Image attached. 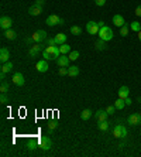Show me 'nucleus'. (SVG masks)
Returning a JSON list of instances; mask_svg holds the SVG:
<instances>
[{
	"instance_id": "nucleus-16",
	"label": "nucleus",
	"mask_w": 141,
	"mask_h": 157,
	"mask_svg": "<svg viewBox=\"0 0 141 157\" xmlns=\"http://www.w3.org/2000/svg\"><path fill=\"white\" fill-rule=\"evenodd\" d=\"M113 24L116 27H122L126 24V21H124V17H123L122 14H114L113 16Z\"/></svg>"
},
{
	"instance_id": "nucleus-26",
	"label": "nucleus",
	"mask_w": 141,
	"mask_h": 157,
	"mask_svg": "<svg viewBox=\"0 0 141 157\" xmlns=\"http://www.w3.org/2000/svg\"><path fill=\"white\" fill-rule=\"evenodd\" d=\"M130 30H133V31H135V33H138L141 30V23H138V21H133L131 24H130Z\"/></svg>"
},
{
	"instance_id": "nucleus-34",
	"label": "nucleus",
	"mask_w": 141,
	"mask_h": 157,
	"mask_svg": "<svg viewBox=\"0 0 141 157\" xmlns=\"http://www.w3.org/2000/svg\"><path fill=\"white\" fill-rule=\"evenodd\" d=\"M27 149L28 150H34V149H37V142H28V144H27Z\"/></svg>"
},
{
	"instance_id": "nucleus-24",
	"label": "nucleus",
	"mask_w": 141,
	"mask_h": 157,
	"mask_svg": "<svg viewBox=\"0 0 141 157\" xmlns=\"http://www.w3.org/2000/svg\"><path fill=\"white\" fill-rule=\"evenodd\" d=\"M10 89V86H9V82H7L6 79H1V85H0V92L1 93H6L7 91Z\"/></svg>"
},
{
	"instance_id": "nucleus-15",
	"label": "nucleus",
	"mask_w": 141,
	"mask_h": 157,
	"mask_svg": "<svg viewBox=\"0 0 141 157\" xmlns=\"http://www.w3.org/2000/svg\"><path fill=\"white\" fill-rule=\"evenodd\" d=\"M45 24H47V26H50V27L58 26V24H59V17L55 16V14H52V16H50L48 19L45 20Z\"/></svg>"
},
{
	"instance_id": "nucleus-48",
	"label": "nucleus",
	"mask_w": 141,
	"mask_h": 157,
	"mask_svg": "<svg viewBox=\"0 0 141 157\" xmlns=\"http://www.w3.org/2000/svg\"><path fill=\"white\" fill-rule=\"evenodd\" d=\"M140 124H141V123H140Z\"/></svg>"
},
{
	"instance_id": "nucleus-32",
	"label": "nucleus",
	"mask_w": 141,
	"mask_h": 157,
	"mask_svg": "<svg viewBox=\"0 0 141 157\" xmlns=\"http://www.w3.org/2000/svg\"><path fill=\"white\" fill-rule=\"evenodd\" d=\"M68 57H69L70 61H76V59L79 58V51H70Z\"/></svg>"
},
{
	"instance_id": "nucleus-47",
	"label": "nucleus",
	"mask_w": 141,
	"mask_h": 157,
	"mask_svg": "<svg viewBox=\"0 0 141 157\" xmlns=\"http://www.w3.org/2000/svg\"><path fill=\"white\" fill-rule=\"evenodd\" d=\"M140 116H141V112H140Z\"/></svg>"
},
{
	"instance_id": "nucleus-33",
	"label": "nucleus",
	"mask_w": 141,
	"mask_h": 157,
	"mask_svg": "<svg viewBox=\"0 0 141 157\" xmlns=\"http://www.w3.org/2000/svg\"><path fill=\"white\" fill-rule=\"evenodd\" d=\"M42 57H44V59H47V61H50V59H54V57H52V55L48 51H47V50H44V51H42Z\"/></svg>"
},
{
	"instance_id": "nucleus-7",
	"label": "nucleus",
	"mask_w": 141,
	"mask_h": 157,
	"mask_svg": "<svg viewBox=\"0 0 141 157\" xmlns=\"http://www.w3.org/2000/svg\"><path fill=\"white\" fill-rule=\"evenodd\" d=\"M127 122L130 126H137V124L141 123V116L138 113H131V115L127 118Z\"/></svg>"
},
{
	"instance_id": "nucleus-25",
	"label": "nucleus",
	"mask_w": 141,
	"mask_h": 157,
	"mask_svg": "<svg viewBox=\"0 0 141 157\" xmlns=\"http://www.w3.org/2000/svg\"><path fill=\"white\" fill-rule=\"evenodd\" d=\"M97 127H99V130H102V132L109 130V122H107V120H103V122H99V124H97Z\"/></svg>"
},
{
	"instance_id": "nucleus-10",
	"label": "nucleus",
	"mask_w": 141,
	"mask_h": 157,
	"mask_svg": "<svg viewBox=\"0 0 141 157\" xmlns=\"http://www.w3.org/2000/svg\"><path fill=\"white\" fill-rule=\"evenodd\" d=\"M48 62H47V59H41V61H38L37 64H35V69L38 72H47L48 71Z\"/></svg>"
},
{
	"instance_id": "nucleus-21",
	"label": "nucleus",
	"mask_w": 141,
	"mask_h": 157,
	"mask_svg": "<svg viewBox=\"0 0 141 157\" xmlns=\"http://www.w3.org/2000/svg\"><path fill=\"white\" fill-rule=\"evenodd\" d=\"M4 37H6L7 40H16L17 38V33H16L14 30H12V28H9V30L4 31Z\"/></svg>"
},
{
	"instance_id": "nucleus-1",
	"label": "nucleus",
	"mask_w": 141,
	"mask_h": 157,
	"mask_svg": "<svg viewBox=\"0 0 141 157\" xmlns=\"http://www.w3.org/2000/svg\"><path fill=\"white\" fill-rule=\"evenodd\" d=\"M113 37H114V34H113V30L110 27L104 26L99 30V38L103 40V41H110Z\"/></svg>"
},
{
	"instance_id": "nucleus-18",
	"label": "nucleus",
	"mask_w": 141,
	"mask_h": 157,
	"mask_svg": "<svg viewBox=\"0 0 141 157\" xmlns=\"http://www.w3.org/2000/svg\"><path fill=\"white\" fill-rule=\"evenodd\" d=\"M54 38H55L57 46H62V44H65V43H66V34H65V33H58Z\"/></svg>"
},
{
	"instance_id": "nucleus-4",
	"label": "nucleus",
	"mask_w": 141,
	"mask_h": 157,
	"mask_svg": "<svg viewBox=\"0 0 141 157\" xmlns=\"http://www.w3.org/2000/svg\"><path fill=\"white\" fill-rule=\"evenodd\" d=\"M12 81H13L14 85H17V86H23L24 84H26L24 75H23L21 72H14V75H13V78H12Z\"/></svg>"
},
{
	"instance_id": "nucleus-19",
	"label": "nucleus",
	"mask_w": 141,
	"mask_h": 157,
	"mask_svg": "<svg viewBox=\"0 0 141 157\" xmlns=\"http://www.w3.org/2000/svg\"><path fill=\"white\" fill-rule=\"evenodd\" d=\"M28 13H30V16H40V14H41V7L37 6V4L34 3V4L28 9Z\"/></svg>"
},
{
	"instance_id": "nucleus-12",
	"label": "nucleus",
	"mask_w": 141,
	"mask_h": 157,
	"mask_svg": "<svg viewBox=\"0 0 141 157\" xmlns=\"http://www.w3.org/2000/svg\"><path fill=\"white\" fill-rule=\"evenodd\" d=\"M9 58H10V51H9V48L3 47V48L0 50V61H1V64L9 62Z\"/></svg>"
},
{
	"instance_id": "nucleus-29",
	"label": "nucleus",
	"mask_w": 141,
	"mask_h": 157,
	"mask_svg": "<svg viewBox=\"0 0 141 157\" xmlns=\"http://www.w3.org/2000/svg\"><path fill=\"white\" fill-rule=\"evenodd\" d=\"M59 51L61 54H69L70 52V46H66V43L62 44V46H59Z\"/></svg>"
},
{
	"instance_id": "nucleus-11",
	"label": "nucleus",
	"mask_w": 141,
	"mask_h": 157,
	"mask_svg": "<svg viewBox=\"0 0 141 157\" xmlns=\"http://www.w3.org/2000/svg\"><path fill=\"white\" fill-rule=\"evenodd\" d=\"M95 118H96L97 123H99V122H103V120H107V118H109V113L106 112V109H104V111L99 109V111L95 113Z\"/></svg>"
},
{
	"instance_id": "nucleus-8",
	"label": "nucleus",
	"mask_w": 141,
	"mask_h": 157,
	"mask_svg": "<svg viewBox=\"0 0 141 157\" xmlns=\"http://www.w3.org/2000/svg\"><path fill=\"white\" fill-rule=\"evenodd\" d=\"M55 61H57V64L59 67H68V65H69V62H70L69 57H68L66 54H61V55H59Z\"/></svg>"
},
{
	"instance_id": "nucleus-3",
	"label": "nucleus",
	"mask_w": 141,
	"mask_h": 157,
	"mask_svg": "<svg viewBox=\"0 0 141 157\" xmlns=\"http://www.w3.org/2000/svg\"><path fill=\"white\" fill-rule=\"evenodd\" d=\"M31 40L34 43H40V44H41L42 41L47 40V33H45L44 30H37V31L31 35Z\"/></svg>"
},
{
	"instance_id": "nucleus-41",
	"label": "nucleus",
	"mask_w": 141,
	"mask_h": 157,
	"mask_svg": "<svg viewBox=\"0 0 141 157\" xmlns=\"http://www.w3.org/2000/svg\"><path fill=\"white\" fill-rule=\"evenodd\" d=\"M135 16L141 17V4L140 6H137V9H135Z\"/></svg>"
},
{
	"instance_id": "nucleus-5",
	"label": "nucleus",
	"mask_w": 141,
	"mask_h": 157,
	"mask_svg": "<svg viewBox=\"0 0 141 157\" xmlns=\"http://www.w3.org/2000/svg\"><path fill=\"white\" fill-rule=\"evenodd\" d=\"M40 147L42 150H50L52 147V140L48 136H42V137L40 139Z\"/></svg>"
},
{
	"instance_id": "nucleus-20",
	"label": "nucleus",
	"mask_w": 141,
	"mask_h": 157,
	"mask_svg": "<svg viewBox=\"0 0 141 157\" xmlns=\"http://www.w3.org/2000/svg\"><path fill=\"white\" fill-rule=\"evenodd\" d=\"M13 69V64L9 61V62H4V64H1V68H0V71L4 72V74H9V72H12Z\"/></svg>"
},
{
	"instance_id": "nucleus-13",
	"label": "nucleus",
	"mask_w": 141,
	"mask_h": 157,
	"mask_svg": "<svg viewBox=\"0 0 141 157\" xmlns=\"http://www.w3.org/2000/svg\"><path fill=\"white\" fill-rule=\"evenodd\" d=\"M40 52H41V46H40V43H35L34 46H31V48H30L28 54H30V57H31V58H35Z\"/></svg>"
},
{
	"instance_id": "nucleus-44",
	"label": "nucleus",
	"mask_w": 141,
	"mask_h": 157,
	"mask_svg": "<svg viewBox=\"0 0 141 157\" xmlns=\"http://www.w3.org/2000/svg\"><path fill=\"white\" fill-rule=\"evenodd\" d=\"M65 24V20L64 19H59V24H58V26H64Z\"/></svg>"
},
{
	"instance_id": "nucleus-17",
	"label": "nucleus",
	"mask_w": 141,
	"mask_h": 157,
	"mask_svg": "<svg viewBox=\"0 0 141 157\" xmlns=\"http://www.w3.org/2000/svg\"><path fill=\"white\" fill-rule=\"evenodd\" d=\"M130 96V89H128V86L126 85H123L120 86V89H119V98H122V99H126Z\"/></svg>"
},
{
	"instance_id": "nucleus-2",
	"label": "nucleus",
	"mask_w": 141,
	"mask_h": 157,
	"mask_svg": "<svg viewBox=\"0 0 141 157\" xmlns=\"http://www.w3.org/2000/svg\"><path fill=\"white\" fill-rule=\"evenodd\" d=\"M113 136L117 139L126 137V136H127V129H126L123 124H116L114 127H113Z\"/></svg>"
},
{
	"instance_id": "nucleus-38",
	"label": "nucleus",
	"mask_w": 141,
	"mask_h": 157,
	"mask_svg": "<svg viewBox=\"0 0 141 157\" xmlns=\"http://www.w3.org/2000/svg\"><path fill=\"white\" fill-rule=\"evenodd\" d=\"M95 4H96V6H99V7H102V6H104V4H106V0H95Z\"/></svg>"
},
{
	"instance_id": "nucleus-6",
	"label": "nucleus",
	"mask_w": 141,
	"mask_h": 157,
	"mask_svg": "<svg viewBox=\"0 0 141 157\" xmlns=\"http://www.w3.org/2000/svg\"><path fill=\"white\" fill-rule=\"evenodd\" d=\"M86 30H88L89 34H97L99 30H100V27H99V24L96 21H89V23H86Z\"/></svg>"
},
{
	"instance_id": "nucleus-28",
	"label": "nucleus",
	"mask_w": 141,
	"mask_h": 157,
	"mask_svg": "<svg viewBox=\"0 0 141 157\" xmlns=\"http://www.w3.org/2000/svg\"><path fill=\"white\" fill-rule=\"evenodd\" d=\"M70 33L73 34V35H81L82 34V28L79 26H72L70 27Z\"/></svg>"
},
{
	"instance_id": "nucleus-36",
	"label": "nucleus",
	"mask_w": 141,
	"mask_h": 157,
	"mask_svg": "<svg viewBox=\"0 0 141 157\" xmlns=\"http://www.w3.org/2000/svg\"><path fill=\"white\" fill-rule=\"evenodd\" d=\"M58 72H59V75H68V68L66 67H61Z\"/></svg>"
},
{
	"instance_id": "nucleus-9",
	"label": "nucleus",
	"mask_w": 141,
	"mask_h": 157,
	"mask_svg": "<svg viewBox=\"0 0 141 157\" xmlns=\"http://www.w3.org/2000/svg\"><path fill=\"white\" fill-rule=\"evenodd\" d=\"M13 24V20L10 19V17H6V16H3L1 19H0V27L3 28V30H9L10 27Z\"/></svg>"
},
{
	"instance_id": "nucleus-40",
	"label": "nucleus",
	"mask_w": 141,
	"mask_h": 157,
	"mask_svg": "<svg viewBox=\"0 0 141 157\" xmlns=\"http://www.w3.org/2000/svg\"><path fill=\"white\" fill-rule=\"evenodd\" d=\"M47 43H48L50 46H57V43H55V38H48V40H47Z\"/></svg>"
},
{
	"instance_id": "nucleus-45",
	"label": "nucleus",
	"mask_w": 141,
	"mask_h": 157,
	"mask_svg": "<svg viewBox=\"0 0 141 157\" xmlns=\"http://www.w3.org/2000/svg\"><path fill=\"white\" fill-rule=\"evenodd\" d=\"M97 24H99V27H100V28H102V27H104V21H99V23H97Z\"/></svg>"
},
{
	"instance_id": "nucleus-31",
	"label": "nucleus",
	"mask_w": 141,
	"mask_h": 157,
	"mask_svg": "<svg viewBox=\"0 0 141 157\" xmlns=\"http://www.w3.org/2000/svg\"><path fill=\"white\" fill-rule=\"evenodd\" d=\"M104 43H106V41H103V40H97V41H96V50H100V51H103V50L106 48Z\"/></svg>"
},
{
	"instance_id": "nucleus-22",
	"label": "nucleus",
	"mask_w": 141,
	"mask_h": 157,
	"mask_svg": "<svg viewBox=\"0 0 141 157\" xmlns=\"http://www.w3.org/2000/svg\"><path fill=\"white\" fill-rule=\"evenodd\" d=\"M68 75H69V77H78V75H79V68H78L76 65L68 67Z\"/></svg>"
},
{
	"instance_id": "nucleus-42",
	"label": "nucleus",
	"mask_w": 141,
	"mask_h": 157,
	"mask_svg": "<svg viewBox=\"0 0 141 157\" xmlns=\"http://www.w3.org/2000/svg\"><path fill=\"white\" fill-rule=\"evenodd\" d=\"M44 3H45V0H35V4L40 7H42L44 6Z\"/></svg>"
},
{
	"instance_id": "nucleus-35",
	"label": "nucleus",
	"mask_w": 141,
	"mask_h": 157,
	"mask_svg": "<svg viewBox=\"0 0 141 157\" xmlns=\"http://www.w3.org/2000/svg\"><path fill=\"white\" fill-rule=\"evenodd\" d=\"M114 111H116V106H114V105H109V106L106 108V112H107L109 115H113V113H114Z\"/></svg>"
},
{
	"instance_id": "nucleus-37",
	"label": "nucleus",
	"mask_w": 141,
	"mask_h": 157,
	"mask_svg": "<svg viewBox=\"0 0 141 157\" xmlns=\"http://www.w3.org/2000/svg\"><path fill=\"white\" fill-rule=\"evenodd\" d=\"M57 127H58L57 120H54V122H50V124H48V129H57Z\"/></svg>"
},
{
	"instance_id": "nucleus-46",
	"label": "nucleus",
	"mask_w": 141,
	"mask_h": 157,
	"mask_svg": "<svg viewBox=\"0 0 141 157\" xmlns=\"http://www.w3.org/2000/svg\"><path fill=\"white\" fill-rule=\"evenodd\" d=\"M138 40H140V41H141V30H140V31H138Z\"/></svg>"
},
{
	"instance_id": "nucleus-39",
	"label": "nucleus",
	"mask_w": 141,
	"mask_h": 157,
	"mask_svg": "<svg viewBox=\"0 0 141 157\" xmlns=\"http://www.w3.org/2000/svg\"><path fill=\"white\" fill-rule=\"evenodd\" d=\"M7 101H9V98L6 96V93H1V96H0V102H1V103H7Z\"/></svg>"
},
{
	"instance_id": "nucleus-43",
	"label": "nucleus",
	"mask_w": 141,
	"mask_h": 157,
	"mask_svg": "<svg viewBox=\"0 0 141 157\" xmlns=\"http://www.w3.org/2000/svg\"><path fill=\"white\" fill-rule=\"evenodd\" d=\"M124 102H126V106H128V105L133 103V101H131L130 98H126V99H124Z\"/></svg>"
},
{
	"instance_id": "nucleus-30",
	"label": "nucleus",
	"mask_w": 141,
	"mask_h": 157,
	"mask_svg": "<svg viewBox=\"0 0 141 157\" xmlns=\"http://www.w3.org/2000/svg\"><path fill=\"white\" fill-rule=\"evenodd\" d=\"M128 30H130V27L127 24H124V26L120 27V34H122V37H127L128 35Z\"/></svg>"
},
{
	"instance_id": "nucleus-27",
	"label": "nucleus",
	"mask_w": 141,
	"mask_h": 157,
	"mask_svg": "<svg viewBox=\"0 0 141 157\" xmlns=\"http://www.w3.org/2000/svg\"><path fill=\"white\" fill-rule=\"evenodd\" d=\"M90 116H92V111H90V109H85V111H82V113H81V119H82V120H88Z\"/></svg>"
},
{
	"instance_id": "nucleus-23",
	"label": "nucleus",
	"mask_w": 141,
	"mask_h": 157,
	"mask_svg": "<svg viewBox=\"0 0 141 157\" xmlns=\"http://www.w3.org/2000/svg\"><path fill=\"white\" fill-rule=\"evenodd\" d=\"M114 106H116V109H119V111L124 109V108H126V102H124V99L119 98V99H117V101L114 102Z\"/></svg>"
},
{
	"instance_id": "nucleus-14",
	"label": "nucleus",
	"mask_w": 141,
	"mask_h": 157,
	"mask_svg": "<svg viewBox=\"0 0 141 157\" xmlns=\"http://www.w3.org/2000/svg\"><path fill=\"white\" fill-rule=\"evenodd\" d=\"M45 50H47V51L50 52V54H51V55H52V57H54L55 59H57L58 57L61 55V51H59V47H57V46H48L47 48H45Z\"/></svg>"
}]
</instances>
